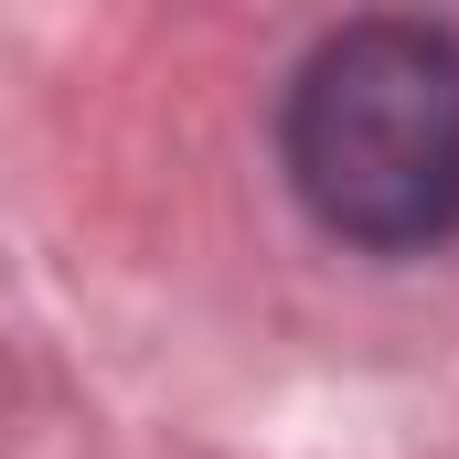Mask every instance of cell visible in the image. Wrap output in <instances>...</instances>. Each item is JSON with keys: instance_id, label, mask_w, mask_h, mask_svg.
Listing matches in <instances>:
<instances>
[{"instance_id": "obj_1", "label": "cell", "mask_w": 459, "mask_h": 459, "mask_svg": "<svg viewBox=\"0 0 459 459\" xmlns=\"http://www.w3.org/2000/svg\"><path fill=\"white\" fill-rule=\"evenodd\" d=\"M289 182L385 256L459 235V43L438 22H342L289 86Z\"/></svg>"}]
</instances>
